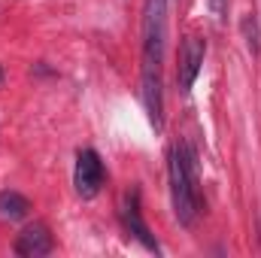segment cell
Listing matches in <instances>:
<instances>
[{
  "instance_id": "6da1fadb",
  "label": "cell",
  "mask_w": 261,
  "mask_h": 258,
  "mask_svg": "<svg viewBox=\"0 0 261 258\" xmlns=\"http://www.w3.org/2000/svg\"><path fill=\"white\" fill-rule=\"evenodd\" d=\"M164 49H167V0H146L143 6V64L140 97L155 134L164 131Z\"/></svg>"
},
{
  "instance_id": "52a82bcc",
  "label": "cell",
  "mask_w": 261,
  "mask_h": 258,
  "mask_svg": "<svg viewBox=\"0 0 261 258\" xmlns=\"http://www.w3.org/2000/svg\"><path fill=\"white\" fill-rule=\"evenodd\" d=\"M31 216V200L15 189H3L0 192V219L3 222H21Z\"/></svg>"
},
{
  "instance_id": "7a4b0ae2",
  "label": "cell",
  "mask_w": 261,
  "mask_h": 258,
  "mask_svg": "<svg viewBox=\"0 0 261 258\" xmlns=\"http://www.w3.org/2000/svg\"><path fill=\"white\" fill-rule=\"evenodd\" d=\"M167 173H170V200H173L176 222L192 228L200 216V194H197V155L189 143L170 146Z\"/></svg>"
},
{
  "instance_id": "9c48e42d",
  "label": "cell",
  "mask_w": 261,
  "mask_h": 258,
  "mask_svg": "<svg viewBox=\"0 0 261 258\" xmlns=\"http://www.w3.org/2000/svg\"><path fill=\"white\" fill-rule=\"evenodd\" d=\"M206 6H210V12H213L219 21H225V15H228V0H206Z\"/></svg>"
},
{
  "instance_id": "3957f363",
  "label": "cell",
  "mask_w": 261,
  "mask_h": 258,
  "mask_svg": "<svg viewBox=\"0 0 261 258\" xmlns=\"http://www.w3.org/2000/svg\"><path fill=\"white\" fill-rule=\"evenodd\" d=\"M103 161L94 149H79L76 152V167H73V186H76V194L91 200L97 197L100 189H103Z\"/></svg>"
},
{
  "instance_id": "5b68a950",
  "label": "cell",
  "mask_w": 261,
  "mask_h": 258,
  "mask_svg": "<svg viewBox=\"0 0 261 258\" xmlns=\"http://www.w3.org/2000/svg\"><path fill=\"white\" fill-rule=\"evenodd\" d=\"M122 222H125V231H128L134 240H140L149 252H161L158 240L152 237L146 219H143V210H140V189H130L125 194V203H122Z\"/></svg>"
},
{
  "instance_id": "30bf717a",
  "label": "cell",
  "mask_w": 261,
  "mask_h": 258,
  "mask_svg": "<svg viewBox=\"0 0 261 258\" xmlns=\"http://www.w3.org/2000/svg\"><path fill=\"white\" fill-rule=\"evenodd\" d=\"M0 79H3V70H0Z\"/></svg>"
},
{
  "instance_id": "277c9868",
  "label": "cell",
  "mask_w": 261,
  "mask_h": 258,
  "mask_svg": "<svg viewBox=\"0 0 261 258\" xmlns=\"http://www.w3.org/2000/svg\"><path fill=\"white\" fill-rule=\"evenodd\" d=\"M203 58H206V43L200 37H186L182 52H179V70H176V82H179L182 94H189L195 88L200 67H203Z\"/></svg>"
},
{
  "instance_id": "8992f818",
  "label": "cell",
  "mask_w": 261,
  "mask_h": 258,
  "mask_svg": "<svg viewBox=\"0 0 261 258\" xmlns=\"http://www.w3.org/2000/svg\"><path fill=\"white\" fill-rule=\"evenodd\" d=\"M15 255L21 258H40V255H49L55 249V240H52V231L46 222H31L18 237H15Z\"/></svg>"
},
{
  "instance_id": "ba28073f",
  "label": "cell",
  "mask_w": 261,
  "mask_h": 258,
  "mask_svg": "<svg viewBox=\"0 0 261 258\" xmlns=\"http://www.w3.org/2000/svg\"><path fill=\"white\" fill-rule=\"evenodd\" d=\"M243 34H246V46H249V52L258 55L261 43H258V21H255V15H246V18H243Z\"/></svg>"
}]
</instances>
